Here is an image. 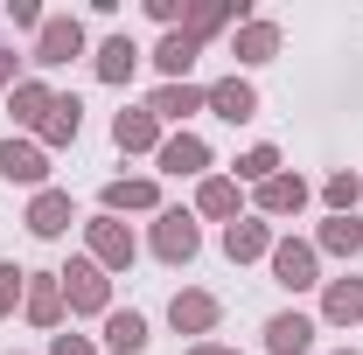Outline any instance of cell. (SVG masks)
I'll use <instances>...</instances> for the list:
<instances>
[{"instance_id":"cell-1","label":"cell","mask_w":363,"mask_h":355,"mask_svg":"<svg viewBox=\"0 0 363 355\" xmlns=\"http://www.w3.org/2000/svg\"><path fill=\"white\" fill-rule=\"evenodd\" d=\"M56 279H63L70 313H105V272L91 265V258H70V272H56Z\"/></svg>"},{"instance_id":"cell-2","label":"cell","mask_w":363,"mask_h":355,"mask_svg":"<svg viewBox=\"0 0 363 355\" xmlns=\"http://www.w3.org/2000/svg\"><path fill=\"white\" fill-rule=\"evenodd\" d=\"M91 265H98V272H126V265H133V237H126V223H112V216L91 223Z\"/></svg>"},{"instance_id":"cell-3","label":"cell","mask_w":363,"mask_h":355,"mask_svg":"<svg viewBox=\"0 0 363 355\" xmlns=\"http://www.w3.org/2000/svg\"><path fill=\"white\" fill-rule=\"evenodd\" d=\"M84 49V28H77V14H56V21H43V35H35V63H70Z\"/></svg>"},{"instance_id":"cell-4","label":"cell","mask_w":363,"mask_h":355,"mask_svg":"<svg viewBox=\"0 0 363 355\" xmlns=\"http://www.w3.org/2000/svg\"><path fill=\"white\" fill-rule=\"evenodd\" d=\"M0 175H7V181H21V188H43L49 153L35 146V139H7V146H0Z\"/></svg>"},{"instance_id":"cell-5","label":"cell","mask_w":363,"mask_h":355,"mask_svg":"<svg viewBox=\"0 0 363 355\" xmlns=\"http://www.w3.org/2000/svg\"><path fill=\"white\" fill-rule=\"evenodd\" d=\"M315 349V320L308 313H272L266 320V355H308Z\"/></svg>"},{"instance_id":"cell-6","label":"cell","mask_w":363,"mask_h":355,"mask_svg":"<svg viewBox=\"0 0 363 355\" xmlns=\"http://www.w3.org/2000/svg\"><path fill=\"white\" fill-rule=\"evenodd\" d=\"M272 272H279V286H286V293L315 286V244H294V237H279V244H272Z\"/></svg>"},{"instance_id":"cell-7","label":"cell","mask_w":363,"mask_h":355,"mask_svg":"<svg viewBox=\"0 0 363 355\" xmlns=\"http://www.w3.org/2000/svg\"><path fill=\"white\" fill-rule=\"evenodd\" d=\"M154 251H161L168 265H189V258H196V223L182 216V209H168V216L154 223Z\"/></svg>"},{"instance_id":"cell-8","label":"cell","mask_w":363,"mask_h":355,"mask_svg":"<svg viewBox=\"0 0 363 355\" xmlns=\"http://www.w3.org/2000/svg\"><path fill=\"white\" fill-rule=\"evenodd\" d=\"M210 112L230 119V126H245V119L259 112V91L245 84V77H224V84H210Z\"/></svg>"},{"instance_id":"cell-9","label":"cell","mask_w":363,"mask_h":355,"mask_svg":"<svg viewBox=\"0 0 363 355\" xmlns=\"http://www.w3.org/2000/svg\"><path fill=\"white\" fill-rule=\"evenodd\" d=\"M28 230H35V237H63V230H70V195H63V188H43V195L28 202Z\"/></svg>"},{"instance_id":"cell-10","label":"cell","mask_w":363,"mask_h":355,"mask_svg":"<svg viewBox=\"0 0 363 355\" xmlns=\"http://www.w3.org/2000/svg\"><path fill=\"white\" fill-rule=\"evenodd\" d=\"M301 202H308V181H301V175H272V181H259V209H266V216H294Z\"/></svg>"},{"instance_id":"cell-11","label":"cell","mask_w":363,"mask_h":355,"mask_svg":"<svg viewBox=\"0 0 363 355\" xmlns=\"http://www.w3.org/2000/svg\"><path fill=\"white\" fill-rule=\"evenodd\" d=\"M168 320H175L182 334H210V327H217V300H210V293H175Z\"/></svg>"},{"instance_id":"cell-12","label":"cell","mask_w":363,"mask_h":355,"mask_svg":"<svg viewBox=\"0 0 363 355\" xmlns=\"http://www.w3.org/2000/svg\"><path fill=\"white\" fill-rule=\"evenodd\" d=\"M196 168H210V146L196 133H175L168 146H161V175H196Z\"/></svg>"},{"instance_id":"cell-13","label":"cell","mask_w":363,"mask_h":355,"mask_svg":"<svg viewBox=\"0 0 363 355\" xmlns=\"http://www.w3.org/2000/svg\"><path fill=\"white\" fill-rule=\"evenodd\" d=\"M203 105H210V91H196V84H161L147 112H154V119H189V112H203Z\"/></svg>"},{"instance_id":"cell-14","label":"cell","mask_w":363,"mask_h":355,"mask_svg":"<svg viewBox=\"0 0 363 355\" xmlns=\"http://www.w3.org/2000/svg\"><path fill=\"white\" fill-rule=\"evenodd\" d=\"M224 251L238 258V265H245V258H272V230H266V223H230Z\"/></svg>"},{"instance_id":"cell-15","label":"cell","mask_w":363,"mask_h":355,"mask_svg":"<svg viewBox=\"0 0 363 355\" xmlns=\"http://www.w3.org/2000/svg\"><path fill=\"white\" fill-rule=\"evenodd\" d=\"M77 119H84V105H77V98H56V105L43 112V126H35V133H43V146H63V139H77Z\"/></svg>"},{"instance_id":"cell-16","label":"cell","mask_w":363,"mask_h":355,"mask_svg":"<svg viewBox=\"0 0 363 355\" xmlns=\"http://www.w3.org/2000/svg\"><path fill=\"white\" fill-rule=\"evenodd\" d=\"M105 349L112 355H140L147 349V320H140V313H105Z\"/></svg>"},{"instance_id":"cell-17","label":"cell","mask_w":363,"mask_h":355,"mask_svg":"<svg viewBox=\"0 0 363 355\" xmlns=\"http://www.w3.org/2000/svg\"><path fill=\"white\" fill-rule=\"evenodd\" d=\"M21 300H28V320H35V327H56V320H63V279H35Z\"/></svg>"},{"instance_id":"cell-18","label":"cell","mask_w":363,"mask_h":355,"mask_svg":"<svg viewBox=\"0 0 363 355\" xmlns=\"http://www.w3.org/2000/svg\"><path fill=\"white\" fill-rule=\"evenodd\" d=\"M112 139H119L126 153H147V146L161 139V119H154V112H119V126H112Z\"/></svg>"},{"instance_id":"cell-19","label":"cell","mask_w":363,"mask_h":355,"mask_svg":"<svg viewBox=\"0 0 363 355\" xmlns=\"http://www.w3.org/2000/svg\"><path fill=\"white\" fill-rule=\"evenodd\" d=\"M321 313H328L335 327H350V320L363 313V279H335V286H328V300H321Z\"/></svg>"},{"instance_id":"cell-20","label":"cell","mask_w":363,"mask_h":355,"mask_svg":"<svg viewBox=\"0 0 363 355\" xmlns=\"http://www.w3.org/2000/svg\"><path fill=\"white\" fill-rule=\"evenodd\" d=\"M133 63H140V49L126 42V35H112V42L98 49V77H105V84H126V77H133Z\"/></svg>"},{"instance_id":"cell-21","label":"cell","mask_w":363,"mask_h":355,"mask_svg":"<svg viewBox=\"0 0 363 355\" xmlns=\"http://www.w3.org/2000/svg\"><path fill=\"white\" fill-rule=\"evenodd\" d=\"M321 251L357 258V251H363V223H357V216H328V223H321Z\"/></svg>"},{"instance_id":"cell-22","label":"cell","mask_w":363,"mask_h":355,"mask_svg":"<svg viewBox=\"0 0 363 355\" xmlns=\"http://www.w3.org/2000/svg\"><path fill=\"white\" fill-rule=\"evenodd\" d=\"M272 49H279V28L272 21H245L238 28V56L245 63H272Z\"/></svg>"},{"instance_id":"cell-23","label":"cell","mask_w":363,"mask_h":355,"mask_svg":"<svg viewBox=\"0 0 363 355\" xmlns=\"http://www.w3.org/2000/svg\"><path fill=\"white\" fill-rule=\"evenodd\" d=\"M154 63H161V70H168V84H182V70H189V63H196V35H161V49H154Z\"/></svg>"},{"instance_id":"cell-24","label":"cell","mask_w":363,"mask_h":355,"mask_svg":"<svg viewBox=\"0 0 363 355\" xmlns=\"http://www.w3.org/2000/svg\"><path fill=\"white\" fill-rule=\"evenodd\" d=\"M105 209L119 216V209H154V181H112L105 188Z\"/></svg>"},{"instance_id":"cell-25","label":"cell","mask_w":363,"mask_h":355,"mask_svg":"<svg viewBox=\"0 0 363 355\" xmlns=\"http://www.w3.org/2000/svg\"><path fill=\"white\" fill-rule=\"evenodd\" d=\"M196 209L203 216H238V181H203L196 188Z\"/></svg>"},{"instance_id":"cell-26","label":"cell","mask_w":363,"mask_h":355,"mask_svg":"<svg viewBox=\"0 0 363 355\" xmlns=\"http://www.w3.org/2000/svg\"><path fill=\"white\" fill-rule=\"evenodd\" d=\"M49 105H56V91H43V84H14V119H21V126H43Z\"/></svg>"},{"instance_id":"cell-27","label":"cell","mask_w":363,"mask_h":355,"mask_svg":"<svg viewBox=\"0 0 363 355\" xmlns=\"http://www.w3.org/2000/svg\"><path fill=\"white\" fill-rule=\"evenodd\" d=\"M321 195L335 202V216H350V209H357V195H363V181H357V175H328V188H321Z\"/></svg>"},{"instance_id":"cell-28","label":"cell","mask_w":363,"mask_h":355,"mask_svg":"<svg viewBox=\"0 0 363 355\" xmlns=\"http://www.w3.org/2000/svg\"><path fill=\"white\" fill-rule=\"evenodd\" d=\"M238 175H245V181H272V175H279V153H272V146H252V153L238 161Z\"/></svg>"},{"instance_id":"cell-29","label":"cell","mask_w":363,"mask_h":355,"mask_svg":"<svg viewBox=\"0 0 363 355\" xmlns=\"http://www.w3.org/2000/svg\"><path fill=\"white\" fill-rule=\"evenodd\" d=\"M21 279H28V272L0 265V313H14V300H21Z\"/></svg>"},{"instance_id":"cell-30","label":"cell","mask_w":363,"mask_h":355,"mask_svg":"<svg viewBox=\"0 0 363 355\" xmlns=\"http://www.w3.org/2000/svg\"><path fill=\"white\" fill-rule=\"evenodd\" d=\"M7 14H14V28H35L43 35V7L35 0H7Z\"/></svg>"},{"instance_id":"cell-31","label":"cell","mask_w":363,"mask_h":355,"mask_svg":"<svg viewBox=\"0 0 363 355\" xmlns=\"http://www.w3.org/2000/svg\"><path fill=\"white\" fill-rule=\"evenodd\" d=\"M49 355H91V342H77V334H56V342H49Z\"/></svg>"},{"instance_id":"cell-32","label":"cell","mask_w":363,"mask_h":355,"mask_svg":"<svg viewBox=\"0 0 363 355\" xmlns=\"http://www.w3.org/2000/svg\"><path fill=\"white\" fill-rule=\"evenodd\" d=\"M0 84H14V49H0Z\"/></svg>"},{"instance_id":"cell-33","label":"cell","mask_w":363,"mask_h":355,"mask_svg":"<svg viewBox=\"0 0 363 355\" xmlns=\"http://www.w3.org/2000/svg\"><path fill=\"white\" fill-rule=\"evenodd\" d=\"M196 355H230V349H217V342H203V349H196Z\"/></svg>"},{"instance_id":"cell-34","label":"cell","mask_w":363,"mask_h":355,"mask_svg":"<svg viewBox=\"0 0 363 355\" xmlns=\"http://www.w3.org/2000/svg\"><path fill=\"white\" fill-rule=\"evenodd\" d=\"M342 355H350V349H342Z\"/></svg>"}]
</instances>
